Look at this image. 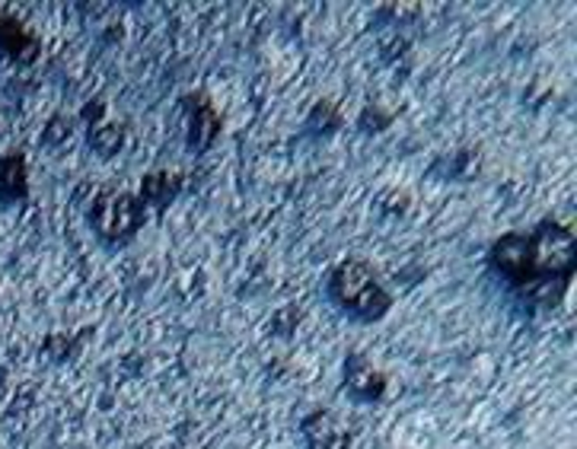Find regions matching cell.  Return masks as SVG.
Instances as JSON below:
<instances>
[{
    "label": "cell",
    "mask_w": 577,
    "mask_h": 449,
    "mask_svg": "<svg viewBox=\"0 0 577 449\" xmlns=\"http://www.w3.org/2000/svg\"><path fill=\"white\" fill-rule=\"evenodd\" d=\"M488 265L524 297L543 306H558L575 275V233L555 221H543L529 233H504L492 243Z\"/></svg>",
    "instance_id": "obj_1"
},
{
    "label": "cell",
    "mask_w": 577,
    "mask_h": 449,
    "mask_svg": "<svg viewBox=\"0 0 577 449\" xmlns=\"http://www.w3.org/2000/svg\"><path fill=\"white\" fill-rule=\"evenodd\" d=\"M328 294L342 313H348L357 323H377L389 313L393 297L379 284L377 272L361 262V258H345L332 277H328Z\"/></svg>",
    "instance_id": "obj_2"
},
{
    "label": "cell",
    "mask_w": 577,
    "mask_h": 449,
    "mask_svg": "<svg viewBox=\"0 0 577 449\" xmlns=\"http://www.w3.org/2000/svg\"><path fill=\"white\" fill-rule=\"evenodd\" d=\"M90 224L105 243H125L144 224V201L125 188H102L93 201Z\"/></svg>",
    "instance_id": "obj_3"
},
{
    "label": "cell",
    "mask_w": 577,
    "mask_h": 449,
    "mask_svg": "<svg viewBox=\"0 0 577 449\" xmlns=\"http://www.w3.org/2000/svg\"><path fill=\"white\" fill-rule=\"evenodd\" d=\"M306 449H348L352 430L342 425L332 411H313L301 425Z\"/></svg>",
    "instance_id": "obj_4"
},
{
    "label": "cell",
    "mask_w": 577,
    "mask_h": 449,
    "mask_svg": "<svg viewBox=\"0 0 577 449\" xmlns=\"http://www.w3.org/2000/svg\"><path fill=\"white\" fill-rule=\"evenodd\" d=\"M185 105L192 109L189 112V150H207L214 144V137H217V131H221V115H217V109L207 102V96H189Z\"/></svg>",
    "instance_id": "obj_5"
},
{
    "label": "cell",
    "mask_w": 577,
    "mask_h": 449,
    "mask_svg": "<svg viewBox=\"0 0 577 449\" xmlns=\"http://www.w3.org/2000/svg\"><path fill=\"white\" fill-rule=\"evenodd\" d=\"M345 386L354 399L374 401L386 392V376L379 374L374 364H367L364 354H352L345 360Z\"/></svg>",
    "instance_id": "obj_6"
},
{
    "label": "cell",
    "mask_w": 577,
    "mask_h": 449,
    "mask_svg": "<svg viewBox=\"0 0 577 449\" xmlns=\"http://www.w3.org/2000/svg\"><path fill=\"white\" fill-rule=\"evenodd\" d=\"M29 192V173H26L23 153H10L0 160V195L3 201H23Z\"/></svg>",
    "instance_id": "obj_7"
},
{
    "label": "cell",
    "mask_w": 577,
    "mask_h": 449,
    "mask_svg": "<svg viewBox=\"0 0 577 449\" xmlns=\"http://www.w3.org/2000/svg\"><path fill=\"white\" fill-rule=\"evenodd\" d=\"M0 49L7 51L10 58H20V61H29L39 45L36 39L23 29V23H17L13 17H0Z\"/></svg>",
    "instance_id": "obj_8"
},
{
    "label": "cell",
    "mask_w": 577,
    "mask_h": 449,
    "mask_svg": "<svg viewBox=\"0 0 577 449\" xmlns=\"http://www.w3.org/2000/svg\"><path fill=\"white\" fill-rule=\"evenodd\" d=\"M179 185H182V178L176 173H151L144 178V185H141V201H151L156 211H163L170 201L176 198Z\"/></svg>",
    "instance_id": "obj_9"
},
{
    "label": "cell",
    "mask_w": 577,
    "mask_h": 449,
    "mask_svg": "<svg viewBox=\"0 0 577 449\" xmlns=\"http://www.w3.org/2000/svg\"><path fill=\"white\" fill-rule=\"evenodd\" d=\"M90 144L102 153H112V150L122 147V131L119 127H105V131H93L90 134Z\"/></svg>",
    "instance_id": "obj_10"
}]
</instances>
